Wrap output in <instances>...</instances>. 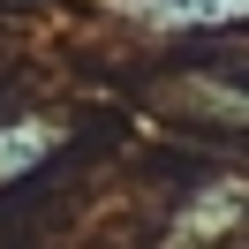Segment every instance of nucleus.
<instances>
[{
	"label": "nucleus",
	"mask_w": 249,
	"mask_h": 249,
	"mask_svg": "<svg viewBox=\"0 0 249 249\" xmlns=\"http://www.w3.org/2000/svg\"><path fill=\"white\" fill-rule=\"evenodd\" d=\"M61 143H68L61 121H0V189H16L23 174H38Z\"/></svg>",
	"instance_id": "2"
},
{
	"label": "nucleus",
	"mask_w": 249,
	"mask_h": 249,
	"mask_svg": "<svg viewBox=\"0 0 249 249\" xmlns=\"http://www.w3.org/2000/svg\"><path fill=\"white\" fill-rule=\"evenodd\" d=\"M136 23L151 31H242L249 0H121Z\"/></svg>",
	"instance_id": "1"
}]
</instances>
